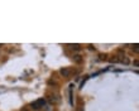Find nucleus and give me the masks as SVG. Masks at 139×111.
Segmentation results:
<instances>
[{
    "mask_svg": "<svg viewBox=\"0 0 139 111\" xmlns=\"http://www.w3.org/2000/svg\"><path fill=\"white\" fill-rule=\"evenodd\" d=\"M44 105H46V100H44V98H38V100H36V101H33L30 104V109L38 111L41 107H43Z\"/></svg>",
    "mask_w": 139,
    "mask_h": 111,
    "instance_id": "obj_1",
    "label": "nucleus"
},
{
    "mask_svg": "<svg viewBox=\"0 0 139 111\" xmlns=\"http://www.w3.org/2000/svg\"><path fill=\"white\" fill-rule=\"evenodd\" d=\"M59 73L63 77H68L71 75V69L70 68H62V69H59Z\"/></svg>",
    "mask_w": 139,
    "mask_h": 111,
    "instance_id": "obj_2",
    "label": "nucleus"
},
{
    "mask_svg": "<svg viewBox=\"0 0 139 111\" xmlns=\"http://www.w3.org/2000/svg\"><path fill=\"white\" fill-rule=\"evenodd\" d=\"M72 59H73V62H75V63H77V64L82 63V61H83L82 56H80V54H75L73 57H72Z\"/></svg>",
    "mask_w": 139,
    "mask_h": 111,
    "instance_id": "obj_3",
    "label": "nucleus"
},
{
    "mask_svg": "<svg viewBox=\"0 0 139 111\" xmlns=\"http://www.w3.org/2000/svg\"><path fill=\"white\" fill-rule=\"evenodd\" d=\"M70 47H71L72 49H75V51H80V49H81L80 44H70Z\"/></svg>",
    "mask_w": 139,
    "mask_h": 111,
    "instance_id": "obj_4",
    "label": "nucleus"
},
{
    "mask_svg": "<svg viewBox=\"0 0 139 111\" xmlns=\"http://www.w3.org/2000/svg\"><path fill=\"white\" fill-rule=\"evenodd\" d=\"M138 47H139V46H138V44H135V46H134V47H133V51H134L135 53H138Z\"/></svg>",
    "mask_w": 139,
    "mask_h": 111,
    "instance_id": "obj_5",
    "label": "nucleus"
},
{
    "mask_svg": "<svg viewBox=\"0 0 139 111\" xmlns=\"http://www.w3.org/2000/svg\"><path fill=\"white\" fill-rule=\"evenodd\" d=\"M123 62H124L125 64H128V63H129V59H128V58H124V59H123Z\"/></svg>",
    "mask_w": 139,
    "mask_h": 111,
    "instance_id": "obj_6",
    "label": "nucleus"
},
{
    "mask_svg": "<svg viewBox=\"0 0 139 111\" xmlns=\"http://www.w3.org/2000/svg\"><path fill=\"white\" fill-rule=\"evenodd\" d=\"M20 111H29V109H27V107H23V109H22Z\"/></svg>",
    "mask_w": 139,
    "mask_h": 111,
    "instance_id": "obj_7",
    "label": "nucleus"
}]
</instances>
